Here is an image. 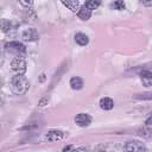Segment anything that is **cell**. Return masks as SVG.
<instances>
[{"label": "cell", "instance_id": "obj_1", "mask_svg": "<svg viewBox=\"0 0 152 152\" xmlns=\"http://www.w3.org/2000/svg\"><path fill=\"white\" fill-rule=\"evenodd\" d=\"M28 87H30L28 80L26 78V76H24V74H15V76H13L11 80V89L17 95L26 94Z\"/></svg>", "mask_w": 152, "mask_h": 152}, {"label": "cell", "instance_id": "obj_2", "mask_svg": "<svg viewBox=\"0 0 152 152\" xmlns=\"http://www.w3.org/2000/svg\"><path fill=\"white\" fill-rule=\"evenodd\" d=\"M11 70L14 74H25L26 71V62L24 59V57L21 56H17L12 59L11 62Z\"/></svg>", "mask_w": 152, "mask_h": 152}, {"label": "cell", "instance_id": "obj_3", "mask_svg": "<svg viewBox=\"0 0 152 152\" xmlns=\"http://www.w3.org/2000/svg\"><path fill=\"white\" fill-rule=\"evenodd\" d=\"M6 50L10 51V52H13L15 53L17 56H23L26 53V48L24 44L19 43V42H10L5 45Z\"/></svg>", "mask_w": 152, "mask_h": 152}, {"label": "cell", "instance_id": "obj_4", "mask_svg": "<svg viewBox=\"0 0 152 152\" xmlns=\"http://www.w3.org/2000/svg\"><path fill=\"white\" fill-rule=\"evenodd\" d=\"M65 137V133L63 131H58V129H51L46 133L45 135V139L48 141H57V140H61Z\"/></svg>", "mask_w": 152, "mask_h": 152}, {"label": "cell", "instance_id": "obj_5", "mask_svg": "<svg viewBox=\"0 0 152 152\" xmlns=\"http://www.w3.org/2000/svg\"><path fill=\"white\" fill-rule=\"evenodd\" d=\"M75 122L81 127H86L91 122V118L86 113H80L75 116Z\"/></svg>", "mask_w": 152, "mask_h": 152}, {"label": "cell", "instance_id": "obj_6", "mask_svg": "<svg viewBox=\"0 0 152 152\" xmlns=\"http://www.w3.org/2000/svg\"><path fill=\"white\" fill-rule=\"evenodd\" d=\"M125 150L126 151H133V152H135V151H146V147L140 141H128L126 144V146H125Z\"/></svg>", "mask_w": 152, "mask_h": 152}, {"label": "cell", "instance_id": "obj_7", "mask_svg": "<svg viewBox=\"0 0 152 152\" xmlns=\"http://www.w3.org/2000/svg\"><path fill=\"white\" fill-rule=\"evenodd\" d=\"M91 10L84 4V5H82L81 7H80V10H78V12H77V15H78V18L81 19V20H88L90 17H91Z\"/></svg>", "mask_w": 152, "mask_h": 152}, {"label": "cell", "instance_id": "obj_8", "mask_svg": "<svg viewBox=\"0 0 152 152\" xmlns=\"http://www.w3.org/2000/svg\"><path fill=\"white\" fill-rule=\"evenodd\" d=\"M39 37L38 32L34 30V28H27L23 32V39L24 40H27V42H33V40H37Z\"/></svg>", "mask_w": 152, "mask_h": 152}, {"label": "cell", "instance_id": "obj_9", "mask_svg": "<svg viewBox=\"0 0 152 152\" xmlns=\"http://www.w3.org/2000/svg\"><path fill=\"white\" fill-rule=\"evenodd\" d=\"M140 80L145 87H152V72L150 70H142L140 72Z\"/></svg>", "mask_w": 152, "mask_h": 152}, {"label": "cell", "instance_id": "obj_10", "mask_svg": "<svg viewBox=\"0 0 152 152\" xmlns=\"http://www.w3.org/2000/svg\"><path fill=\"white\" fill-rule=\"evenodd\" d=\"M62 4L69 8L71 12H78L80 10V5H78V0H61Z\"/></svg>", "mask_w": 152, "mask_h": 152}, {"label": "cell", "instance_id": "obj_11", "mask_svg": "<svg viewBox=\"0 0 152 152\" xmlns=\"http://www.w3.org/2000/svg\"><path fill=\"white\" fill-rule=\"evenodd\" d=\"M100 107L104 110H110L114 107V102L110 97H102L100 100Z\"/></svg>", "mask_w": 152, "mask_h": 152}, {"label": "cell", "instance_id": "obj_12", "mask_svg": "<svg viewBox=\"0 0 152 152\" xmlns=\"http://www.w3.org/2000/svg\"><path fill=\"white\" fill-rule=\"evenodd\" d=\"M75 42H76L78 45L84 46V45H87V44H88L89 39H88V36H87V34L78 32V33H76V34H75Z\"/></svg>", "mask_w": 152, "mask_h": 152}, {"label": "cell", "instance_id": "obj_13", "mask_svg": "<svg viewBox=\"0 0 152 152\" xmlns=\"http://www.w3.org/2000/svg\"><path fill=\"white\" fill-rule=\"evenodd\" d=\"M70 87L72 88V89H75V90H78V89H81L82 87H83V81H82V78L81 77H72L71 80H70Z\"/></svg>", "mask_w": 152, "mask_h": 152}, {"label": "cell", "instance_id": "obj_14", "mask_svg": "<svg viewBox=\"0 0 152 152\" xmlns=\"http://www.w3.org/2000/svg\"><path fill=\"white\" fill-rule=\"evenodd\" d=\"M100 4H101V0H87V1H86V5H87L91 11L96 10V8L100 6Z\"/></svg>", "mask_w": 152, "mask_h": 152}, {"label": "cell", "instance_id": "obj_15", "mask_svg": "<svg viewBox=\"0 0 152 152\" xmlns=\"http://www.w3.org/2000/svg\"><path fill=\"white\" fill-rule=\"evenodd\" d=\"M112 6H113V8L118 10V11H122V10L126 8V5H125V2L122 0H115Z\"/></svg>", "mask_w": 152, "mask_h": 152}, {"label": "cell", "instance_id": "obj_16", "mask_svg": "<svg viewBox=\"0 0 152 152\" xmlns=\"http://www.w3.org/2000/svg\"><path fill=\"white\" fill-rule=\"evenodd\" d=\"M137 99H141V100H151L152 99V91L150 93H145V94H139L138 96H135Z\"/></svg>", "mask_w": 152, "mask_h": 152}, {"label": "cell", "instance_id": "obj_17", "mask_svg": "<svg viewBox=\"0 0 152 152\" xmlns=\"http://www.w3.org/2000/svg\"><path fill=\"white\" fill-rule=\"evenodd\" d=\"M19 2H20L21 6H24V7H30V6H32L33 0H19Z\"/></svg>", "mask_w": 152, "mask_h": 152}, {"label": "cell", "instance_id": "obj_18", "mask_svg": "<svg viewBox=\"0 0 152 152\" xmlns=\"http://www.w3.org/2000/svg\"><path fill=\"white\" fill-rule=\"evenodd\" d=\"M140 2L144 6H147V7H151L152 6V0H140Z\"/></svg>", "mask_w": 152, "mask_h": 152}, {"label": "cell", "instance_id": "obj_19", "mask_svg": "<svg viewBox=\"0 0 152 152\" xmlns=\"http://www.w3.org/2000/svg\"><path fill=\"white\" fill-rule=\"evenodd\" d=\"M146 125H152V116H150V118L146 120Z\"/></svg>", "mask_w": 152, "mask_h": 152}, {"label": "cell", "instance_id": "obj_20", "mask_svg": "<svg viewBox=\"0 0 152 152\" xmlns=\"http://www.w3.org/2000/svg\"><path fill=\"white\" fill-rule=\"evenodd\" d=\"M72 148H74L72 146H65V147L63 148V151H68V150H72Z\"/></svg>", "mask_w": 152, "mask_h": 152}]
</instances>
